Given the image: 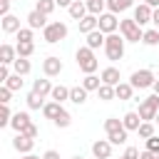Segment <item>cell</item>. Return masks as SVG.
<instances>
[{
    "label": "cell",
    "instance_id": "26",
    "mask_svg": "<svg viewBox=\"0 0 159 159\" xmlns=\"http://www.w3.org/2000/svg\"><path fill=\"white\" fill-rule=\"evenodd\" d=\"M60 112H62V104H60V102H55V99L45 102V107H42V114H45V119H55Z\"/></svg>",
    "mask_w": 159,
    "mask_h": 159
},
{
    "label": "cell",
    "instance_id": "54",
    "mask_svg": "<svg viewBox=\"0 0 159 159\" xmlns=\"http://www.w3.org/2000/svg\"><path fill=\"white\" fill-rule=\"evenodd\" d=\"M152 89H154V94H159V80L154 82V87H152Z\"/></svg>",
    "mask_w": 159,
    "mask_h": 159
},
{
    "label": "cell",
    "instance_id": "56",
    "mask_svg": "<svg viewBox=\"0 0 159 159\" xmlns=\"http://www.w3.org/2000/svg\"><path fill=\"white\" fill-rule=\"evenodd\" d=\"M154 122H157V124H159V112H157V117H154Z\"/></svg>",
    "mask_w": 159,
    "mask_h": 159
},
{
    "label": "cell",
    "instance_id": "31",
    "mask_svg": "<svg viewBox=\"0 0 159 159\" xmlns=\"http://www.w3.org/2000/svg\"><path fill=\"white\" fill-rule=\"evenodd\" d=\"M97 94H99V99L102 102H112V99H117V92H114V87L112 84H99V89H97Z\"/></svg>",
    "mask_w": 159,
    "mask_h": 159
},
{
    "label": "cell",
    "instance_id": "53",
    "mask_svg": "<svg viewBox=\"0 0 159 159\" xmlns=\"http://www.w3.org/2000/svg\"><path fill=\"white\" fill-rule=\"evenodd\" d=\"M147 5H152V7H159V0H144Z\"/></svg>",
    "mask_w": 159,
    "mask_h": 159
},
{
    "label": "cell",
    "instance_id": "32",
    "mask_svg": "<svg viewBox=\"0 0 159 159\" xmlns=\"http://www.w3.org/2000/svg\"><path fill=\"white\" fill-rule=\"evenodd\" d=\"M52 124H55L57 129H65V127H70V124H72V114H70V112L62 107V112H60V114L52 119Z\"/></svg>",
    "mask_w": 159,
    "mask_h": 159
},
{
    "label": "cell",
    "instance_id": "12",
    "mask_svg": "<svg viewBox=\"0 0 159 159\" xmlns=\"http://www.w3.org/2000/svg\"><path fill=\"white\" fill-rule=\"evenodd\" d=\"M25 20H27V27H32V30H45L47 27V15L40 12V10H30Z\"/></svg>",
    "mask_w": 159,
    "mask_h": 159
},
{
    "label": "cell",
    "instance_id": "49",
    "mask_svg": "<svg viewBox=\"0 0 159 159\" xmlns=\"http://www.w3.org/2000/svg\"><path fill=\"white\" fill-rule=\"evenodd\" d=\"M159 154H154V152H149V149H144L142 154H139V159H157Z\"/></svg>",
    "mask_w": 159,
    "mask_h": 159
},
{
    "label": "cell",
    "instance_id": "57",
    "mask_svg": "<svg viewBox=\"0 0 159 159\" xmlns=\"http://www.w3.org/2000/svg\"><path fill=\"white\" fill-rule=\"evenodd\" d=\"M119 159H127V157H124V154H122V157H119Z\"/></svg>",
    "mask_w": 159,
    "mask_h": 159
},
{
    "label": "cell",
    "instance_id": "29",
    "mask_svg": "<svg viewBox=\"0 0 159 159\" xmlns=\"http://www.w3.org/2000/svg\"><path fill=\"white\" fill-rule=\"evenodd\" d=\"M25 102H27V109H42L45 107V97H40L37 92H27V97H25Z\"/></svg>",
    "mask_w": 159,
    "mask_h": 159
},
{
    "label": "cell",
    "instance_id": "50",
    "mask_svg": "<svg viewBox=\"0 0 159 159\" xmlns=\"http://www.w3.org/2000/svg\"><path fill=\"white\" fill-rule=\"evenodd\" d=\"M152 25L159 27V7H154V12H152Z\"/></svg>",
    "mask_w": 159,
    "mask_h": 159
},
{
    "label": "cell",
    "instance_id": "39",
    "mask_svg": "<svg viewBox=\"0 0 159 159\" xmlns=\"http://www.w3.org/2000/svg\"><path fill=\"white\" fill-rule=\"evenodd\" d=\"M55 7H57L55 0H37V5H35V10H40V12H45V15H52Z\"/></svg>",
    "mask_w": 159,
    "mask_h": 159
},
{
    "label": "cell",
    "instance_id": "43",
    "mask_svg": "<svg viewBox=\"0 0 159 159\" xmlns=\"http://www.w3.org/2000/svg\"><path fill=\"white\" fill-rule=\"evenodd\" d=\"M144 144H147V149H149V152L159 154V137H157V134H154V137H149V139H144Z\"/></svg>",
    "mask_w": 159,
    "mask_h": 159
},
{
    "label": "cell",
    "instance_id": "6",
    "mask_svg": "<svg viewBox=\"0 0 159 159\" xmlns=\"http://www.w3.org/2000/svg\"><path fill=\"white\" fill-rule=\"evenodd\" d=\"M139 117H142V122H154V117H157V112H159V94H149V97H144L142 102H139Z\"/></svg>",
    "mask_w": 159,
    "mask_h": 159
},
{
    "label": "cell",
    "instance_id": "41",
    "mask_svg": "<svg viewBox=\"0 0 159 159\" xmlns=\"http://www.w3.org/2000/svg\"><path fill=\"white\" fill-rule=\"evenodd\" d=\"M127 134H129L127 129H119V132H112V134H107V139H109V142L117 147V144H124V142H127Z\"/></svg>",
    "mask_w": 159,
    "mask_h": 159
},
{
    "label": "cell",
    "instance_id": "45",
    "mask_svg": "<svg viewBox=\"0 0 159 159\" xmlns=\"http://www.w3.org/2000/svg\"><path fill=\"white\" fill-rule=\"evenodd\" d=\"M139 154H142V152H139L137 147H127V149H124V157H127V159H139Z\"/></svg>",
    "mask_w": 159,
    "mask_h": 159
},
{
    "label": "cell",
    "instance_id": "3",
    "mask_svg": "<svg viewBox=\"0 0 159 159\" xmlns=\"http://www.w3.org/2000/svg\"><path fill=\"white\" fill-rule=\"evenodd\" d=\"M119 32L127 42H142V37H144V27L134 17H122L119 20Z\"/></svg>",
    "mask_w": 159,
    "mask_h": 159
},
{
    "label": "cell",
    "instance_id": "4",
    "mask_svg": "<svg viewBox=\"0 0 159 159\" xmlns=\"http://www.w3.org/2000/svg\"><path fill=\"white\" fill-rule=\"evenodd\" d=\"M67 25L62 22V20H52V22H47V27L42 30V40L47 42V45H57V42H62L65 37H67Z\"/></svg>",
    "mask_w": 159,
    "mask_h": 159
},
{
    "label": "cell",
    "instance_id": "44",
    "mask_svg": "<svg viewBox=\"0 0 159 159\" xmlns=\"http://www.w3.org/2000/svg\"><path fill=\"white\" fill-rule=\"evenodd\" d=\"M20 134H25V137H32V139H37V134H40V129L35 127V122H30V124H27V127H25V129H22Z\"/></svg>",
    "mask_w": 159,
    "mask_h": 159
},
{
    "label": "cell",
    "instance_id": "24",
    "mask_svg": "<svg viewBox=\"0 0 159 159\" xmlns=\"http://www.w3.org/2000/svg\"><path fill=\"white\" fill-rule=\"evenodd\" d=\"M122 122H124L127 132H137L139 124H142V117H139V112H127V114L122 117Z\"/></svg>",
    "mask_w": 159,
    "mask_h": 159
},
{
    "label": "cell",
    "instance_id": "9",
    "mask_svg": "<svg viewBox=\"0 0 159 159\" xmlns=\"http://www.w3.org/2000/svg\"><path fill=\"white\" fill-rule=\"evenodd\" d=\"M99 30L104 32V35H109V32H117L119 30V17L114 15V12H102L99 15Z\"/></svg>",
    "mask_w": 159,
    "mask_h": 159
},
{
    "label": "cell",
    "instance_id": "35",
    "mask_svg": "<svg viewBox=\"0 0 159 159\" xmlns=\"http://www.w3.org/2000/svg\"><path fill=\"white\" fill-rule=\"evenodd\" d=\"M87 10L92 15H102L107 12V0H87Z\"/></svg>",
    "mask_w": 159,
    "mask_h": 159
},
{
    "label": "cell",
    "instance_id": "23",
    "mask_svg": "<svg viewBox=\"0 0 159 159\" xmlns=\"http://www.w3.org/2000/svg\"><path fill=\"white\" fill-rule=\"evenodd\" d=\"M87 89L82 87V84H77V87H70V102L72 104H84L87 102Z\"/></svg>",
    "mask_w": 159,
    "mask_h": 159
},
{
    "label": "cell",
    "instance_id": "55",
    "mask_svg": "<svg viewBox=\"0 0 159 159\" xmlns=\"http://www.w3.org/2000/svg\"><path fill=\"white\" fill-rule=\"evenodd\" d=\"M72 159H84V157H82V154H75V157H72Z\"/></svg>",
    "mask_w": 159,
    "mask_h": 159
},
{
    "label": "cell",
    "instance_id": "47",
    "mask_svg": "<svg viewBox=\"0 0 159 159\" xmlns=\"http://www.w3.org/2000/svg\"><path fill=\"white\" fill-rule=\"evenodd\" d=\"M5 15H10V2H7V0L0 2V17H5Z\"/></svg>",
    "mask_w": 159,
    "mask_h": 159
},
{
    "label": "cell",
    "instance_id": "36",
    "mask_svg": "<svg viewBox=\"0 0 159 159\" xmlns=\"http://www.w3.org/2000/svg\"><path fill=\"white\" fill-rule=\"evenodd\" d=\"M15 47H17L20 57H32V52H35V42H17Z\"/></svg>",
    "mask_w": 159,
    "mask_h": 159
},
{
    "label": "cell",
    "instance_id": "51",
    "mask_svg": "<svg viewBox=\"0 0 159 159\" xmlns=\"http://www.w3.org/2000/svg\"><path fill=\"white\" fill-rule=\"evenodd\" d=\"M55 2H57V7H70L75 0H55Z\"/></svg>",
    "mask_w": 159,
    "mask_h": 159
},
{
    "label": "cell",
    "instance_id": "28",
    "mask_svg": "<svg viewBox=\"0 0 159 159\" xmlns=\"http://www.w3.org/2000/svg\"><path fill=\"white\" fill-rule=\"evenodd\" d=\"M50 97H52L55 102H60V104H62V102H67V99H70V87H65V84H55Z\"/></svg>",
    "mask_w": 159,
    "mask_h": 159
},
{
    "label": "cell",
    "instance_id": "25",
    "mask_svg": "<svg viewBox=\"0 0 159 159\" xmlns=\"http://www.w3.org/2000/svg\"><path fill=\"white\" fill-rule=\"evenodd\" d=\"M30 70H32L30 60H27V57H20V55H17V60L12 62V72H17V75H22V77H25V75H30Z\"/></svg>",
    "mask_w": 159,
    "mask_h": 159
},
{
    "label": "cell",
    "instance_id": "37",
    "mask_svg": "<svg viewBox=\"0 0 159 159\" xmlns=\"http://www.w3.org/2000/svg\"><path fill=\"white\" fill-rule=\"evenodd\" d=\"M5 84L12 89V92H17V89H22V75H17V72H12L7 80H5Z\"/></svg>",
    "mask_w": 159,
    "mask_h": 159
},
{
    "label": "cell",
    "instance_id": "59",
    "mask_svg": "<svg viewBox=\"0 0 159 159\" xmlns=\"http://www.w3.org/2000/svg\"><path fill=\"white\" fill-rule=\"evenodd\" d=\"M157 159H159V157H157Z\"/></svg>",
    "mask_w": 159,
    "mask_h": 159
},
{
    "label": "cell",
    "instance_id": "52",
    "mask_svg": "<svg viewBox=\"0 0 159 159\" xmlns=\"http://www.w3.org/2000/svg\"><path fill=\"white\" fill-rule=\"evenodd\" d=\"M22 159H42V157H37V154H32V152H30V154H22Z\"/></svg>",
    "mask_w": 159,
    "mask_h": 159
},
{
    "label": "cell",
    "instance_id": "13",
    "mask_svg": "<svg viewBox=\"0 0 159 159\" xmlns=\"http://www.w3.org/2000/svg\"><path fill=\"white\" fill-rule=\"evenodd\" d=\"M104 40H107V35H104V32H102V30H99V27H97V30H92V32H87V35H84V45H87V47H92V50H94V52H97V50H99V47H104Z\"/></svg>",
    "mask_w": 159,
    "mask_h": 159
},
{
    "label": "cell",
    "instance_id": "14",
    "mask_svg": "<svg viewBox=\"0 0 159 159\" xmlns=\"http://www.w3.org/2000/svg\"><path fill=\"white\" fill-rule=\"evenodd\" d=\"M99 27V15H92V12H87L80 22H77V30L82 32V35H87V32H92V30H97Z\"/></svg>",
    "mask_w": 159,
    "mask_h": 159
},
{
    "label": "cell",
    "instance_id": "16",
    "mask_svg": "<svg viewBox=\"0 0 159 159\" xmlns=\"http://www.w3.org/2000/svg\"><path fill=\"white\" fill-rule=\"evenodd\" d=\"M99 77H102V82H104V84H112V87H117V84L122 82V75H119V70H117L114 65L104 67V70L99 72Z\"/></svg>",
    "mask_w": 159,
    "mask_h": 159
},
{
    "label": "cell",
    "instance_id": "42",
    "mask_svg": "<svg viewBox=\"0 0 159 159\" xmlns=\"http://www.w3.org/2000/svg\"><path fill=\"white\" fill-rule=\"evenodd\" d=\"M12 102V89L7 84H0V104H10Z\"/></svg>",
    "mask_w": 159,
    "mask_h": 159
},
{
    "label": "cell",
    "instance_id": "7",
    "mask_svg": "<svg viewBox=\"0 0 159 159\" xmlns=\"http://www.w3.org/2000/svg\"><path fill=\"white\" fill-rule=\"evenodd\" d=\"M62 70H65V65H62V60H60V57L50 55V57H45V60H42V75H45V77H60V75H62Z\"/></svg>",
    "mask_w": 159,
    "mask_h": 159
},
{
    "label": "cell",
    "instance_id": "17",
    "mask_svg": "<svg viewBox=\"0 0 159 159\" xmlns=\"http://www.w3.org/2000/svg\"><path fill=\"white\" fill-rule=\"evenodd\" d=\"M52 82H50V77H37L35 82H32V92H37L40 97H50L52 94Z\"/></svg>",
    "mask_w": 159,
    "mask_h": 159
},
{
    "label": "cell",
    "instance_id": "8",
    "mask_svg": "<svg viewBox=\"0 0 159 159\" xmlns=\"http://www.w3.org/2000/svg\"><path fill=\"white\" fill-rule=\"evenodd\" d=\"M132 10H134V15H132V17H134V20H137V22H139L142 27L152 22V12H154V7H152V5H147L144 0H142L139 5H134Z\"/></svg>",
    "mask_w": 159,
    "mask_h": 159
},
{
    "label": "cell",
    "instance_id": "19",
    "mask_svg": "<svg viewBox=\"0 0 159 159\" xmlns=\"http://www.w3.org/2000/svg\"><path fill=\"white\" fill-rule=\"evenodd\" d=\"M15 60H17V47L2 42L0 45V65H12Z\"/></svg>",
    "mask_w": 159,
    "mask_h": 159
},
{
    "label": "cell",
    "instance_id": "38",
    "mask_svg": "<svg viewBox=\"0 0 159 159\" xmlns=\"http://www.w3.org/2000/svg\"><path fill=\"white\" fill-rule=\"evenodd\" d=\"M137 134H139V139H149V137H154V124H152V122H142L139 129H137Z\"/></svg>",
    "mask_w": 159,
    "mask_h": 159
},
{
    "label": "cell",
    "instance_id": "30",
    "mask_svg": "<svg viewBox=\"0 0 159 159\" xmlns=\"http://www.w3.org/2000/svg\"><path fill=\"white\" fill-rule=\"evenodd\" d=\"M142 42H144L147 47H157V45H159V27H149V30H144Z\"/></svg>",
    "mask_w": 159,
    "mask_h": 159
},
{
    "label": "cell",
    "instance_id": "21",
    "mask_svg": "<svg viewBox=\"0 0 159 159\" xmlns=\"http://www.w3.org/2000/svg\"><path fill=\"white\" fill-rule=\"evenodd\" d=\"M30 122H32V119H30V114H27V112H15V114H12V119H10V127H12L15 132H22Z\"/></svg>",
    "mask_w": 159,
    "mask_h": 159
},
{
    "label": "cell",
    "instance_id": "15",
    "mask_svg": "<svg viewBox=\"0 0 159 159\" xmlns=\"http://www.w3.org/2000/svg\"><path fill=\"white\" fill-rule=\"evenodd\" d=\"M0 27H2L5 35H15L22 25H20V17L17 15H5V17H0Z\"/></svg>",
    "mask_w": 159,
    "mask_h": 159
},
{
    "label": "cell",
    "instance_id": "22",
    "mask_svg": "<svg viewBox=\"0 0 159 159\" xmlns=\"http://www.w3.org/2000/svg\"><path fill=\"white\" fill-rule=\"evenodd\" d=\"M114 92H117V99H122V102H127V99L134 97V87H132L129 80H127V82H119V84L114 87Z\"/></svg>",
    "mask_w": 159,
    "mask_h": 159
},
{
    "label": "cell",
    "instance_id": "5",
    "mask_svg": "<svg viewBox=\"0 0 159 159\" xmlns=\"http://www.w3.org/2000/svg\"><path fill=\"white\" fill-rule=\"evenodd\" d=\"M129 82H132L134 89H149V87H154L157 77H154V72L149 67H144V70H134L129 75Z\"/></svg>",
    "mask_w": 159,
    "mask_h": 159
},
{
    "label": "cell",
    "instance_id": "18",
    "mask_svg": "<svg viewBox=\"0 0 159 159\" xmlns=\"http://www.w3.org/2000/svg\"><path fill=\"white\" fill-rule=\"evenodd\" d=\"M67 12H70V17H72V20H77V22H80V20L89 12V10H87V0H75V2L67 7Z\"/></svg>",
    "mask_w": 159,
    "mask_h": 159
},
{
    "label": "cell",
    "instance_id": "46",
    "mask_svg": "<svg viewBox=\"0 0 159 159\" xmlns=\"http://www.w3.org/2000/svg\"><path fill=\"white\" fill-rule=\"evenodd\" d=\"M10 75H12V72H10V65H0V82H2V84H5V80H7Z\"/></svg>",
    "mask_w": 159,
    "mask_h": 159
},
{
    "label": "cell",
    "instance_id": "27",
    "mask_svg": "<svg viewBox=\"0 0 159 159\" xmlns=\"http://www.w3.org/2000/svg\"><path fill=\"white\" fill-rule=\"evenodd\" d=\"M99 84H102V77H97V75H84V77H82V87H84L87 92H97Z\"/></svg>",
    "mask_w": 159,
    "mask_h": 159
},
{
    "label": "cell",
    "instance_id": "58",
    "mask_svg": "<svg viewBox=\"0 0 159 159\" xmlns=\"http://www.w3.org/2000/svg\"><path fill=\"white\" fill-rule=\"evenodd\" d=\"M7 2H12V0H7Z\"/></svg>",
    "mask_w": 159,
    "mask_h": 159
},
{
    "label": "cell",
    "instance_id": "10",
    "mask_svg": "<svg viewBox=\"0 0 159 159\" xmlns=\"http://www.w3.org/2000/svg\"><path fill=\"white\" fill-rule=\"evenodd\" d=\"M32 147H35V139H32V137H25V134L15 132V139H12V149H15V152H20V154H30Z\"/></svg>",
    "mask_w": 159,
    "mask_h": 159
},
{
    "label": "cell",
    "instance_id": "2",
    "mask_svg": "<svg viewBox=\"0 0 159 159\" xmlns=\"http://www.w3.org/2000/svg\"><path fill=\"white\" fill-rule=\"evenodd\" d=\"M124 45H127V40L122 37V32H109L107 40H104V55H107V60L119 62L124 57Z\"/></svg>",
    "mask_w": 159,
    "mask_h": 159
},
{
    "label": "cell",
    "instance_id": "33",
    "mask_svg": "<svg viewBox=\"0 0 159 159\" xmlns=\"http://www.w3.org/2000/svg\"><path fill=\"white\" fill-rule=\"evenodd\" d=\"M119 129H127V127H124V122H122L119 117H107V119H104V132H107V134L119 132Z\"/></svg>",
    "mask_w": 159,
    "mask_h": 159
},
{
    "label": "cell",
    "instance_id": "48",
    "mask_svg": "<svg viewBox=\"0 0 159 159\" xmlns=\"http://www.w3.org/2000/svg\"><path fill=\"white\" fill-rule=\"evenodd\" d=\"M42 159H60V152H55V149H47V152L42 154Z\"/></svg>",
    "mask_w": 159,
    "mask_h": 159
},
{
    "label": "cell",
    "instance_id": "11",
    "mask_svg": "<svg viewBox=\"0 0 159 159\" xmlns=\"http://www.w3.org/2000/svg\"><path fill=\"white\" fill-rule=\"evenodd\" d=\"M112 142L109 139H97V142H92V154L97 157V159H109L112 157Z\"/></svg>",
    "mask_w": 159,
    "mask_h": 159
},
{
    "label": "cell",
    "instance_id": "34",
    "mask_svg": "<svg viewBox=\"0 0 159 159\" xmlns=\"http://www.w3.org/2000/svg\"><path fill=\"white\" fill-rule=\"evenodd\" d=\"M15 40L17 42H35V30L32 27H20L15 32Z\"/></svg>",
    "mask_w": 159,
    "mask_h": 159
},
{
    "label": "cell",
    "instance_id": "20",
    "mask_svg": "<svg viewBox=\"0 0 159 159\" xmlns=\"http://www.w3.org/2000/svg\"><path fill=\"white\" fill-rule=\"evenodd\" d=\"M137 2L134 0H107V10L109 12H114V15H119V12H127L129 7H134Z\"/></svg>",
    "mask_w": 159,
    "mask_h": 159
},
{
    "label": "cell",
    "instance_id": "40",
    "mask_svg": "<svg viewBox=\"0 0 159 159\" xmlns=\"http://www.w3.org/2000/svg\"><path fill=\"white\" fill-rule=\"evenodd\" d=\"M12 109H10V104H2V109H0V127H10V119H12Z\"/></svg>",
    "mask_w": 159,
    "mask_h": 159
},
{
    "label": "cell",
    "instance_id": "1",
    "mask_svg": "<svg viewBox=\"0 0 159 159\" xmlns=\"http://www.w3.org/2000/svg\"><path fill=\"white\" fill-rule=\"evenodd\" d=\"M75 62H77V67H80L84 75H94V72L99 70V60H97L94 50L87 47V45L77 47V52H75Z\"/></svg>",
    "mask_w": 159,
    "mask_h": 159
}]
</instances>
